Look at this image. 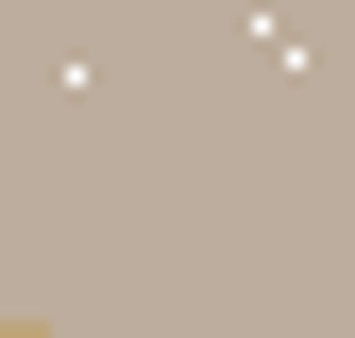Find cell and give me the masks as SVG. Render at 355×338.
I'll use <instances>...</instances> for the list:
<instances>
[{"label": "cell", "instance_id": "1", "mask_svg": "<svg viewBox=\"0 0 355 338\" xmlns=\"http://www.w3.org/2000/svg\"><path fill=\"white\" fill-rule=\"evenodd\" d=\"M0 338H34V321H0Z\"/></svg>", "mask_w": 355, "mask_h": 338}]
</instances>
